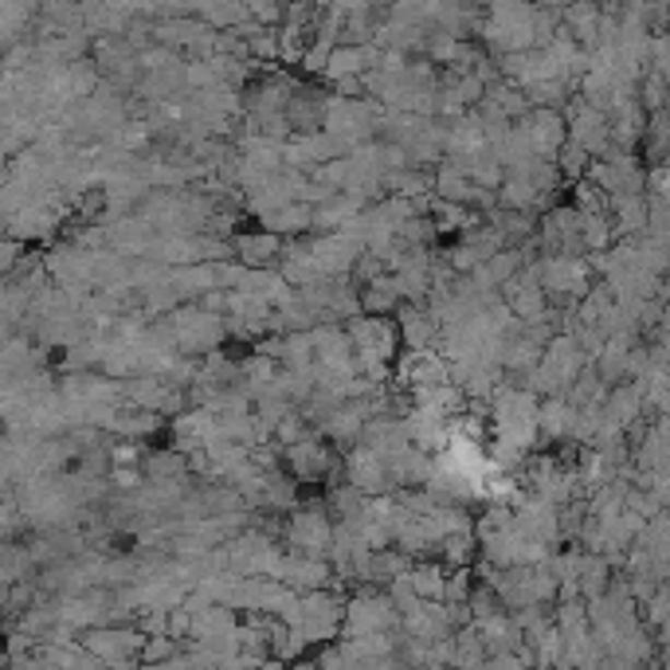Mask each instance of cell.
<instances>
[{
	"label": "cell",
	"mask_w": 670,
	"mask_h": 670,
	"mask_svg": "<svg viewBox=\"0 0 670 670\" xmlns=\"http://www.w3.org/2000/svg\"><path fill=\"white\" fill-rule=\"evenodd\" d=\"M553 165H557V173H561V180H585V173H588V165H592V157H588L580 145H573V142H565L557 150V157H553Z\"/></svg>",
	"instance_id": "6"
},
{
	"label": "cell",
	"mask_w": 670,
	"mask_h": 670,
	"mask_svg": "<svg viewBox=\"0 0 670 670\" xmlns=\"http://www.w3.org/2000/svg\"><path fill=\"white\" fill-rule=\"evenodd\" d=\"M397 338H400V345H408V353H427L435 341H439V326H435L432 314H427L424 306H400Z\"/></svg>",
	"instance_id": "4"
},
{
	"label": "cell",
	"mask_w": 670,
	"mask_h": 670,
	"mask_svg": "<svg viewBox=\"0 0 670 670\" xmlns=\"http://www.w3.org/2000/svg\"><path fill=\"white\" fill-rule=\"evenodd\" d=\"M471 549H474V533L467 529V533H447L444 538V553L451 565H463L467 557H471Z\"/></svg>",
	"instance_id": "7"
},
{
	"label": "cell",
	"mask_w": 670,
	"mask_h": 670,
	"mask_svg": "<svg viewBox=\"0 0 670 670\" xmlns=\"http://www.w3.org/2000/svg\"><path fill=\"white\" fill-rule=\"evenodd\" d=\"M286 538L303 557H321L333 545V521L318 506H298L286 521Z\"/></svg>",
	"instance_id": "1"
},
{
	"label": "cell",
	"mask_w": 670,
	"mask_h": 670,
	"mask_svg": "<svg viewBox=\"0 0 670 670\" xmlns=\"http://www.w3.org/2000/svg\"><path fill=\"white\" fill-rule=\"evenodd\" d=\"M283 455H286V467H291L294 486H298V482H321L326 474H330V467H338L333 451L326 444H318V439H306V444L286 447Z\"/></svg>",
	"instance_id": "3"
},
{
	"label": "cell",
	"mask_w": 670,
	"mask_h": 670,
	"mask_svg": "<svg viewBox=\"0 0 670 670\" xmlns=\"http://www.w3.org/2000/svg\"><path fill=\"white\" fill-rule=\"evenodd\" d=\"M345 486H353V491L365 494V498L392 494L385 463H380L377 455L368 451V447H361V444H357V451H350V459H345Z\"/></svg>",
	"instance_id": "2"
},
{
	"label": "cell",
	"mask_w": 670,
	"mask_h": 670,
	"mask_svg": "<svg viewBox=\"0 0 670 670\" xmlns=\"http://www.w3.org/2000/svg\"><path fill=\"white\" fill-rule=\"evenodd\" d=\"M373 59L377 51L373 48H333L330 59H326V79L338 83V79H361L365 71H373Z\"/></svg>",
	"instance_id": "5"
}]
</instances>
